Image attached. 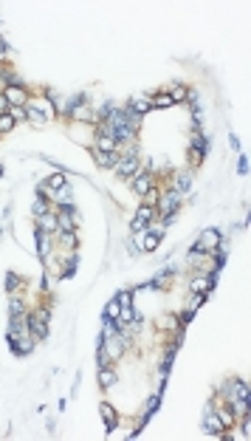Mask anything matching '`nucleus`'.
<instances>
[{
    "label": "nucleus",
    "mask_w": 251,
    "mask_h": 441,
    "mask_svg": "<svg viewBox=\"0 0 251 441\" xmlns=\"http://www.w3.org/2000/svg\"><path fill=\"white\" fill-rule=\"evenodd\" d=\"M37 229H43V232H60V226H57V215H51V212L40 215V218H37Z\"/></svg>",
    "instance_id": "nucleus-14"
},
{
    "label": "nucleus",
    "mask_w": 251,
    "mask_h": 441,
    "mask_svg": "<svg viewBox=\"0 0 251 441\" xmlns=\"http://www.w3.org/2000/svg\"><path fill=\"white\" fill-rule=\"evenodd\" d=\"M209 286H212V280H209V277H195V280L189 283V289L195 291V294H206Z\"/></svg>",
    "instance_id": "nucleus-19"
},
{
    "label": "nucleus",
    "mask_w": 251,
    "mask_h": 441,
    "mask_svg": "<svg viewBox=\"0 0 251 441\" xmlns=\"http://www.w3.org/2000/svg\"><path fill=\"white\" fill-rule=\"evenodd\" d=\"M65 184H68V176H65V173H54V176H48V181H45L48 190H62Z\"/></svg>",
    "instance_id": "nucleus-18"
},
{
    "label": "nucleus",
    "mask_w": 251,
    "mask_h": 441,
    "mask_svg": "<svg viewBox=\"0 0 251 441\" xmlns=\"http://www.w3.org/2000/svg\"><path fill=\"white\" fill-rule=\"evenodd\" d=\"M156 215V207H150V204H141L139 212H136V220H133V232H144L147 229L150 218Z\"/></svg>",
    "instance_id": "nucleus-4"
},
{
    "label": "nucleus",
    "mask_w": 251,
    "mask_h": 441,
    "mask_svg": "<svg viewBox=\"0 0 251 441\" xmlns=\"http://www.w3.org/2000/svg\"><path fill=\"white\" fill-rule=\"evenodd\" d=\"M175 102H172V97L169 94H158L156 99H150V108H172Z\"/></svg>",
    "instance_id": "nucleus-20"
},
{
    "label": "nucleus",
    "mask_w": 251,
    "mask_h": 441,
    "mask_svg": "<svg viewBox=\"0 0 251 441\" xmlns=\"http://www.w3.org/2000/svg\"><path fill=\"white\" fill-rule=\"evenodd\" d=\"M102 345H104V351H107V356L110 359H119L121 353H124V339L121 336H102Z\"/></svg>",
    "instance_id": "nucleus-6"
},
{
    "label": "nucleus",
    "mask_w": 251,
    "mask_h": 441,
    "mask_svg": "<svg viewBox=\"0 0 251 441\" xmlns=\"http://www.w3.org/2000/svg\"><path fill=\"white\" fill-rule=\"evenodd\" d=\"M220 240H223V235H220L217 229H203L200 232V238H198V243L192 246V252H212Z\"/></svg>",
    "instance_id": "nucleus-1"
},
{
    "label": "nucleus",
    "mask_w": 251,
    "mask_h": 441,
    "mask_svg": "<svg viewBox=\"0 0 251 441\" xmlns=\"http://www.w3.org/2000/svg\"><path fill=\"white\" fill-rule=\"evenodd\" d=\"M130 113H136V116H141V113H147L150 110V99H141V97H133L130 99V108H127Z\"/></svg>",
    "instance_id": "nucleus-15"
},
{
    "label": "nucleus",
    "mask_w": 251,
    "mask_h": 441,
    "mask_svg": "<svg viewBox=\"0 0 251 441\" xmlns=\"http://www.w3.org/2000/svg\"><path fill=\"white\" fill-rule=\"evenodd\" d=\"M93 156H96V164H99V167H116V164L121 161L119 153H99V150H93Z\"/></svg>",
    "instance_id": "nucleus-13"
},
{
    "label": "nucleus",
    "mask_w": 251,
    "mask_h": 441,
    "mask_svg": "<svg viewBox=\"0 0 251 441\" xmlns=\"http://www.w3.org/2000/svg\"><path fill=\"white\" fill-rule=\"evenodd\" d=\"M136 173H139V156H124L116 164V176L119 178H133Z\"/></svg>",
    "instance_id": "nucleus-3"
},
{
    "label": "nucleus",
    "mask_w": 251,
    "mask_h": 441,
    "mask_svg": "<svg viewBox=\"0 0 251 441\" xmlns=\"http://www.w3.org/2000/svg\"><path fill=\"white\" fill-rule=\"evenodd\" d=\"M229 402L237 405V407H243L246 402H249V388H246L240 379H232V396H229Z\"/></svg>",
    "instance_id": "nucleus-7"
},
{
    "label": "nucleus",
    "mask_w": 251,
    "mask_h": 441,
    "mask_svg": "<svg viewBox=\"0 0 251 441\" xmlns=\"http://www.w3.org/2000/svg\"><path fill=\"white\" fill-rule=\"evenodd\" d=\"M57 193H60V198H57V201L62 204V207H71V198H74V190H68V184L62 187V190H57Z\"/></svg>",
    "instance_id": "nucleus-26"
},
{
    "label": "nucleus",
    "mask_w": 251,
    "mask_h": 441,
    "mask_svg": "<svg viewBox=\"0 0 251 441\" xmlns=\"http://www.w3.org/2000/svg\"><path fill=\"white\" fill-rule=\"evenodd\" d=\"M161 235H164V226H161V229L147 232V238H144V243H141V252H156L158 243H161Z\"/></svg>",
    "instance_id": "nucleus-11"
},
{
    "label": "nucleus",
    "mask_w": 251,
    "mask_h": 441,
    "mask_svg": "<svg viewBox=\"0 0 251 441\" xmlns=\"http://www.w3.org/2000/svg\"><path fill=\"white\" fill-rule=\"evenodd\" d=\"M3 97L9 99V105H14V108H23V105H26V91L20 88V85H6Z\"/></svg>",
    "instance_id": "nucleus-8"
},
{
    "label": "nucleus",
    "mask_w": 251,
    "mask_h": 441,
    "mask_svg": "<svg viewBox=\"0 0 251 441\" xmlns=\"http://www.w3.org/2000/svg\"><path fill=\"white\" fill-rule=\"evenodd\" d=\"M62 240H65V246H77V235L74 232H62Z\"/></svg>",
    "instance_id": "nucleus-31"
},
{
    "label": "nucleus",
    "mask_w": 251,
    "mask_h": 441,
    "mask_svg": "<svg viewBox=\"0 0 251 441\" xmlns=\"http://www.w3.org/2000/svg\"><path fill=\"white\" fill-rule=\"evenodd\" d=\"M23 309H26V306H23V300H20V297H11V303H9L11 317H20V314H23Z\"/></svg>",
    "instance_id": "nucleus-28"
},
{
    "label": "nucleus",
    "mask_w": 251,
    "mask_h": 441,
    "mask_svg": "<svg viewBox=\"0 0 251 441\" xmlns=\"http://www.w3.org/2000/svg\"><path fill=\"white\" fill-rule=\"evenodd\" d=\"M169 97H172V102H181V99L186 97V88H183V85H178V88H175L172 94H169Z\"/></svg>",
    "instance_id": "nucleus-30"
},
{
    "label": "nucleus",
    "mask_w": 251,
    "mask_h": 441,
    "mask_svg": "<svg viewBox=\"0 0 251 441\" xmlns=\"http://www.w3.org/2000/svg\"><path fill=\"white\" fill-rule=\"evenodd\" d=\"M28 328H31V334L37 336V339H45L48 336V326H45V320L43 317H28Z\"/></svg>",
    "instance_id": "nucleus-12"
},
{
    "label": "nucleus",
    "mask_w": 251,
    "mask_h": 441,
    "mask_svg": "<svg viewBox=\"0 0 251 441\" xmlns=\"http://www.w3.org/2000/svg\"><path fill=\"white\" fill-rule=\"evenodd\" d=\"M192 187V176L189 173H175V193H186Z\"/></svg>",
    "instance_id": "nucleus-17"
},
{
    "label": "nucleus",
    "mask_w": 251,
    "mask_h": 441,
    "mask_svg": "<svg viewBox=\"0 0 251 441\" xmlns=\"http://www.w3.org/2000/svg\"><path fill=\"white\" fill-rule=\"evenodd\" d=\"M99 413H102V419H104V430L113 433V427H116V422H119L116 410H113V407L107 405V402H102V405H99Z\"/></svg>",
    "instance_id": "nucleus-10"
},
{
    "label": "nucleus",
    "mask_w": 251,
    "mask_h": 441,
    "mask_svg": "<svg viewBox=\"0 0 251 441\" xmlns=\"http://www.w3.org/2000/svg\"><path fill=\"white\" fill-rule=\"evenodd\" d=\"M183 204V198H181V193H175V190H169V193L164 195V198H161V201H158V207H156V212H161V215H175V212H178V207H181Z\"/></svg>",
    "instance_id": "nucleus-2"
},
{
    "label": "nucleus",
    "mask_w": 251,
    "mask_h": 441,
    "mask_svg": "<svg viewBox=\"0 0 251 441\" xmlns=\"http://www.w3.org/2000/svg\"><path fill=\"white\" fill-rule=\"evenodd\" d=\"M11 110V105H9V99L3 97V94H0V113H9Z\"/></svg>",
    "instance_id": "nucleus-32"
},
{
    "label": "nucleus",
    "mask_w": 251,
    "mask_h": 441,
    "mask_svg": "<svg viewBox=\"0 0 251 441\" xmlns=\"http://www.w3.org/2000/svg\"><path fill=\"white\" fill-rule=\"evenodd\" d=\"M113 382H116V373H113L110 368H102V373H99V385H102V388H113Z\"/></svg>",
    "instance_id": "nucleus-22"
},
{
    "label": "nucleus",
    "mask_w": 251,
    "mask_h": 441,
    "mask_svg": "<svg viewBox=\"0 0 251 441\" xmlns=\"http://www.w3.org/2000/svg\"><path fill=\"white\" fill-rule=\"evenodd\" d=\"M119 311H121L119 303L110 300V303H107V309H104V320H119Z\"/></svg>",
    "instance_id": "nucleus-27"
},
{
    "label": "nucleus",
    "mask_w": 251,
    "mask_h": 441,
    "mask_svg": "<svg viewBox=\"0 0 251 441\" xmlns=\"http://www.w3.org/2000/svg\"><path fill=\"white\" fill-rule=\"evenodd\" d=\"M130 187H133V193L141 198V195H147L153 190V178H150V173H136L130 178Z\"/></svg>",
    "instance_id": "nucleus-5"
},
{
    "label": "nucleus",
    "mask_w": 251,
    "mask_h": 441,
    "mask_svg": "<svg viewBox=\"0 0 251 441\" xmlns=\"http://www.w3.org/2000/svg\"><path fill=\"white\" fill-rule=\"evenodd\" d=\"M96 150H99V153H116V141H113L110 136L99 133V139H96Z\"/></svg>",
    "instance_id": "nucleus-16"
},
{
    "label": "nucleus",
    "mask_w": 251,
    "mask_h": 441,
    "mask_svg": "<svg viewBox=\"0 0 251 441\" xmlns=\"http://www.w3.org/2000/svg\"><path fill=\"white\" fill-rule=\"evenodd\" d=\"M20 277L17 274H6V291H17V286H20Z\"/></svg>",
    "instance_id": "nucleus-29"
},
{
    "label": "nucleus",
    "mask_w": 251,
    "mask_h": 441,
    "mask_svg": "<svg viewBox=\"0 0 251 441\" xmlns=\"http://www.w3.org/2000/svg\"><path fill=\"white\" fill-rule=\"evenodd\" d=\"M9 130H14V116L11 113H0V136L9 133Z\"/></svg>",
    "instance_id": "nucleus-23"
},
{
    "label": "nucleus",
    "mask_w": 251,
    "mask_h": 441,
    "mask_svg": "<svg viewBox=\"0 0 251 441\" xmlns=\"http://www.w3.org/2000/svg\"><path fill=\"white\" fill-rule=\"evenodd\" d=\"M37 215V218H40V215H45V212H48V201H45L43 198V193L37 195V201H34V210H31Z\"/></svg>",
    "instance_id": "nucleus-25"
},
{
    "label": "nucleus",
    "mask_w": 251,
    "mask_h": 441,
    "mask_svg": "<svg viewBox=\"0 0 251 441\" xmlns=\"http://www.w3.org/2000/svg\"><path fill=\"white\" fill-rule=\"evenodd\" d=\"M28 108H34V110H40V113L45 116V122H48V119L54 116V105H51V102H31Z\"/></svg>",
    "instance_id": "nucleus-21"
},
{
    "label": "nucleus",
    "mask_w": 251,
    "mask_h": 441,
    "mask_svg": "<svg viewBox=\"0 0 251 441\" xmlns=\"http://www.w3.org/2000/svg\"><path fill=\"white\" fill-rule=\"evenodd\" d=\"M203 430L206 433H212V436H223V422H220V416L217 413H212V410H209L206 416H203Z\"/></svg>",
    "instance_id": "nucleus-9"
},
{
    "label": "nucleus",
    "mask_w": 251,
    "mask_h": 441,
    "mask_svg": "<svg viewBox=\"0 0 251 441\" xmlns=\"http://www.w3.org/2000/svg\"><path fill=\"white\" fill-rule=\"evenodd\" d=\"M116 303H119V309H130L133 306V294L130 291H119V294H116Z\"/></svg>",
    "instance_id": "nucleus-24"
}]
</instances>
